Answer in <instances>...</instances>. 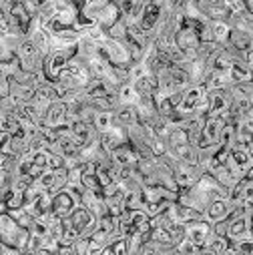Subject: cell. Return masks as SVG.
<instances>
[{"instance_id": "6da1fadb", "label": "cell", "mask_w": 253, "mask_h": 255, "mask_svg": "<svg viewBox=\"0 0 253 255\" xmlns=\"http://www.w3.org/2000/svg\"><path fill=\"white\" fill-rule=\"evenodd\" d=\"M77 54V46L73 48H62V50H52L50 54L44 56V65H42V73L46 77L48 83H56L60 71L69 65V60Z\"/></svg>"}, {"instance_id": "7a4b0ae2", "label": "cell", "mask_w": 253, "mask_h": 255, "mask_svg": "<svg viewBox=\"0 0 253 255\" xmlns=\"http://www.w3.org/2000/svg\"><path fill=\"white\" fill-rule=\"evenodd\" d=\"M16 56L20 60V69L22 71H42V65H44V54L38 52V48L32 44L30 38H22V42L18 44L16 48Z\"/></svg>"}, {"instance_id": "3957f363", "label": "cell", "mask_w": 253, "mask_h": 255, "mask_svg": "<svg viewBox=\"0 0 253 255\" xmlns=\"http://www.w3.org/2000/svg\"><path fill=\"white\" fill-rule=\"evenodd\" d=\"M211 235H213V223H209L205 217L185 223V239H189L193 245H197V249H203Z\"/></svg>"}, {"instance_id": "277c9868", "label": "cell", "mask_w": 253, "mask_h": 255, "mask_svg": "<svg viewBox=\"0 0 253 255\" xmlns=\"http://www.w3.org/2000/svg\"><path fill=\"white\" fill-rule=\"evenodd\" d=\"M69 223L79 231L81 237H91L93 231L99 227L97 217H95L85 205H77V207H75V211L69 215Z\"/></svg>"}, {"instance_id": "5b68a950", "label": "cell", "mask_w": 253, "mask_h": 255, "mask_svg": "<svg viewBox=\"0 0 253 255\" xmlns=\"http://www.w3.org/2000/svg\"><path fill=\"white\" fill-rule=\"evenodd\" d=\"M77 205H81L79 203V199L71 193V191L65 187V189H60V191H56V193H52V203H50V211L56 215V217H62V219H67L73 211H75V207Z\"/></svg>"}, {"instance_id": "8992f818", "label": "cell", "mask_w": 253, "mask_h": 255, "mask_svg": "<svg viewBox=\"0 0 253 255\" xmlns=\"http://www.w3.org/2000/svg\"><path fill=\"white\" fill-rule=\"evenodd\" d=\"M99 139H101L103 149L111 153V151H115L117 147H121V145H125V143H129V133H126V127L115 123L111 129L99 133Z\"/></svg>"}, {"instance_id": "52a82bcc", "label": "cell", "mask_w": 253, "mask_h": 255, "mask_svg": "<svg viewBox=\"0 0 253 255\" xmlns=\"http://www.w3.org/2000/svg\"><path fill=\"white\" fill-rule=\"evenodd\" d=\"M201 173L203 171L197 165H187V163H177V167L173 169V177H175V183L179 189H187V187L195 185Z\"/></svg>"}, {"instance_id": "ba28073f", "label": "cell", "mask_w": 253, "mask_h": 255, "mask_svg": "<svg viewBox=\"0 0 253 255\" xmlns=\"http://www.w3.org/2000/svg\"><path fill=\"white\" fill-rule=\"evenodd\" d=\"M46 125L56 129V127H62V125H69V105L62 101V99H56L48 105L46 109Z\"/></svg>"}, {"instance_id": "9c48e42d", "label": "cell", "mask_w": 253, "mask_h": 255, "mask_svg": "<svg viewBox=\"0 0 253 255\" xmlns=\"http://www.w3.org/2000/svg\"><path fill=\"white\" fill-rule=\"evenodd\" d=\"M231 109V95L229 89L225 91H211L209 93V109L207 117H225Z\"/></svg>"}, {"instance_id": "30bf717a", "label": "cell", "mask_w": 253, "mask_h": 255, "mask_svg": "<svg viewBox=\"0 0 253 255\" xmlns=\"http://www.w3.org/2000/svg\"><path fill=\"white\" fill-rule=\"evenodd\" d=\"M227 237L231 241L251 237V233H249V215L247 213H235L227 219Z\"/></svg>"}, {"instance_id": "8fae6325", "label": "cell", "mask_w": 253, "mask_h": 255, "mask_svg": "<svg viewBox=\"0 0 253 255\" xmlns=\"http://www.w3.org/2000/svg\"><path fill=\"white\" fill-rule=\"evenodd\" d=\"M233 213V205L229 199H217V201H209L205 211H203V217L209 221V223H217V221H223V219H229V215Z\"/></svg>"}, {"instance_id": "7c38bea8", "label": "cell", "mask_w": 253, "mask_h": 255, "mask_svg": "<svg viewBox=\"0 0 253 255\" xmlns=\"http://www.w3.org/2000/svg\"><path fill=\"white\" fill-rule=\"evenodd\" d=\"M139 153L133 149L131 143H125L121 147H117L115 151H111V161L117 167H135L139 163Z\"/></svg>"}, {"instance_id": "4fadbf2b", "label": "cell", "mask_w": 253, "mask_h": 255, "mask_svg": "<svg viewBox=\"0 0 253 255\" xmlns=\"http://www.w3.org/2000/svg\"><path fill=\"white\" fill-rule=\"evenodd\" d=\"M161 16H163V6H159V4H155V2H151V0H149V2L145 4V10H143V14H141V18H139L137 24H139L143 30L153 32V30L157 28Z\"/></svg>"}, {"instance_id": "5bb4252c", "label": "cell", "mask_w": 253, "mask_h": 255, "mask_svg": "<svg viewBox=\"0 0 253 255\" xmlns=\"http://www.w3.org/2000/svg\"><path fill=\"white\" fill-rule=\"evenodd\" d=\"M18 229H20V225L16 223V219L10 213H2V215H0V239H2V243L16 247L14 245V237L18 233Z\"/></svg>"}, {"instance_id": "9a60e30c", "label": "cell", "mask_w": 253, "mask_h": 255, "mask_svg": "<svg viewBox=\"0 0 253 255\" xmlns=\"http://www.w3.org/2000/svg\"><path fill=\"white\" fill-rule=\"evenodd\" d=\"M233 83H231V77L229 73H223V71H213L209 69L207 75H205V81H203V87L211 93V91H225L229 89Z\"/></svg>"}, {"instance_id": "2e32d148", "label": "cell", "mask_w": 253, "mask_h": 255, "mask_svg": "<svg viewBox=\"0 0 253 255\" xmlns=\"http://www.w3.org/2000/svg\"><path fill=\"white\" fill-rule=\"evenodd\" d=\"M229 77H231V83H233V85H241V83H249V81H253V73H251V69L245 65L241 58L233 60V65H231V69H229Z\"/></svg>"}, {"instance_id": "e0dca14e", "label": "cell", "mask_w": 253, "mask_h": 255, "mask_svg": "<svg viewBox=\"0 0 253 255\" xmlns=\"http://www.w3.org/2000/svg\"><path fill=\"white\" fill-rule=\"evenodd\" d=\"M229 161L243 173H247V169L253 167V157H251L249 149H245V147H233L229 153Z\"/></svg>"}, {"instance_id": "ac0fdd59", "label": "cell", "mask_w": 253, "mask_h": 255, "mask_svg": "<svg viewBox=\"0 0 253 255\" xmlns=\"http://www.w3.org/2000/svg\"><path fill=\"white\" fill-rule=\"evenodd\" d=\"M113 113H115V123H119L123 127H131V125H135L139 121L135 105H119Z\"/></svg>"}, {"instance_id": "d6986e66", "label": "cell", "mask_w": 253, "mask_h": 255, "mask_svg": "<svg viewBox=\"0 0 253 255\" xmlns=\"http://www.w3.org/2000/svg\"><path fill=\"white\" fill-rule=\"evenodd\" d=\"M211 24V32H213V40L219 46H225L231 38V24L227 20H209Z\"/></svg>"}, {"instance_id": "ffe728a7", "label": "cell", "mask_w": 253, "mask_h": 255, "mask_svg": "<svg viewBox=\"0 0 253 255\" xmlns=\"http://www.w3.org/2000/svg\"><path fill=\"white\" fill-rule=\"evenodd\" d=\"M117 99L121 105H135L139 101V93H137L133 83H123L117 89Z\"/></svg>"}, {"instance_id": "44dd1931", "label": "cell", "mask_w": 253, "mask_h": 255, "mask_svg": "<svg viewBox=\"0 0 253 255\" xmlns=\"http://www.w3.org/2000/svg\"><path fill=\"white\" fill-rule=\"evenodd\" d=\"M113 125H115V113L113 111H97V115L93 119V127L99 133L111 129Z\"/></svg>"}, {"instance_id": "7402d4cb", "label": "cell", "mask_w": 253, "mask_h": 255, "mask_svg": "<svg viewBox=\"0 0 253 255\" xmlns=\"http://www.w3.org/2000/svg\"><path fill=\"white\" fill-rule=\"evenodd\" d=\"M6 205H8V211L24 207V191L12 189V191H10V195L6 197Z\"/></svg>"}, {"instance_id": "603a6c76", "label": "cell", "mask_w": 253, "mask_h": 255, "mask_svg": "<svg viewBox=\"0 0 253 255\" xmlns=\"http://www.w3.org/2000/svg\"><path fill=\"white\" fill-rule=\"evenodd\" d=\"M0 153H12V133L2 129H0Z\"/></svg>"}, {"instance_id": "cb8c5ba5", "label": "cell", "mask_w": 253, "mask_h": 255, "mask_svg": "<svg viewBox=\"0 0 253 255\" xmlns=\"http://www.w3.org/2000/svg\"><path fill=\"white\" fill-rule=\"evenodd\" d=\"M16 56V52L6 44V40L0 36V62H6V60H12Z\"/></svg>"}, {"instance_id": "d4e9b609", "label": "cell", "mask_w": 253, "mask_h": 255, "mask_svg": "<svg viewBox=\"0 0 253 255\" xmlns=\"http://www.w3.org/2000/svg\"><path fill=\"white\" fill-rule=\"evenodd\" d=\"M22 6L26 8V12H28L30 16H36V14L40 12L42 2H40V0H22Z\"/></svg>"}, {"instance_id": "484cf974", "label": "cell", "mask_w": 253, "mask_h": 255, "mask_svg": "<svg viewBox=\"0 0 253 255\" xmlns=\"http://www.w3.org/2000/svg\"><path fill=\"white\" fill-rule=\"evenodd\" d=\"M91 2H97V0H73V4H75L77 8H83V6L91 4Z\"/></svg>"}, {"instance_id": "4316f807", "label": "cell", "mask_w": 253, "mask_h": 255, "mask_svg": "<svg viewBox=\"0 0 253 255\" xmlns=\"http://www.w3.org/2000/svg\"><path fill=\"white\" fill-rule=\"evenodd\" d=\"M0 255H2V239H0Z\"/></svg>"}]
</instances>
